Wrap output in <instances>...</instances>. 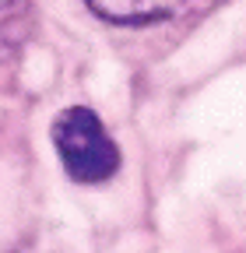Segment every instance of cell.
I'll use <instances>...</instances> for the list:
<instances>
[{"label":"cell","instance_id":"cell-1","mask_svg":"<svg viewBox=\"0 0 246 253\" xmlns=\"http://www.w3.org/2000/svg\"><path fill=\"white\" fill-rule=\"evenodd\" d=\"M49 141L56 148V158L64 172L81 186L109 183L120 169V148L95 109L88 106H67L49 123Z\"/></svg>","mask_w":246,"mask_h":253},{"label":"cell","instance_id":"cell-2","mask_svg":"<svg viewBox=\"0 0 246 253\" xmlns=\"http://www.w3.org/2000/svg\"><path fill=\"white\" fill-rule=\"evenodd\" d=\"M84 4L109 25H159L207 14L225 0H84Z\"/></svg>","mask_w":246,"mask_h":253},{"label":"cell","instance_id":"cell-3","mask_svg":"<svg viewBox=\"0 0 246 253\" xmlns=\"http://www.w3.org/2000/svg\"><path fill=\"white\" fill-rule=\"evenodd\" d=\"M36 28V0H0V56L18 53Z\"/></svg>","mask_w":246,"mask_h":253},{"label":"cell","instance_id":"cell-4","mask_svg":"<svg viewBox=\"0 0 246 253\" xmlns=\"http://www.w3.org/2000/svg\"><path fill=\"white\" fill-rule=\"evenodd\" d=\"M236 253H246V246H243V250H236Z\"/></svg>","mask_w":246,"mask_h":253},{"label":"cell","instance_id":"cell-5","mask_svg":"<svg viewBox=\"0 0 246 253\" xmlns=\"http://www.w3.org/2000/svg\"><path fill=\"white\" fill-rule=\"evenodd\" d=\"M14 253H25V250H14Z\"/></svg>","mask_w":246,"mask_h":253}]
</instances>
